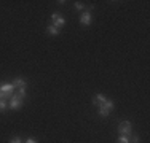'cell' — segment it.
Segmentation results:
<instances>
[{
  "label": "cell",
  "mask_w": 150,
  "mask_h": 143,
  "mask_svg": "<svg viewBox=\"0 0 150 143\" xmlns=\"http://www.w3.org/2000/svg\"><path fill=\"white\" fill-rule=\"evenodd\" d=\"M113 108H115V102H113V100H110V99H107L101 107H98V113H99V116L107 118Z\"/></svg>",
  "instance_id": "6da1fadb"
},
{
  "label": "cell",
  "mask_w": 150,
  "mask_h": 143,
  "mask_svg": "<svg viewBox=\"0 0 150 143\" xmlns=\"http://www.w3.org/2000/svg\"><path fill=\"white\" fill-rule=\"evenodd\" d=\"M118 132H120V135H128L129 137L133 134V124H131V121H121L118 124Z\"/></svg>",
  "instance_id": "7a4b0ae2"
},
{
  "label": "cell",
  "mask_w": 150,
  "mask_h": 143,
  "mask_svg": "<svg viewBox=\"0 0 150 143\" xmlns=\"http://www.w3.org/2000/svg\"><path fill=\"white\" fill-rule=\"evenodd\" d=\"M15 91V88H13V83L11 84H0V99H6L8 95H13L11 92Z\"/></svg>",
  "instance_id": "3957f363"
},
{
  "label": "cell",
  "mask_w": 150,
  "mask_h": 143,
  "mask_svg": "<svg viewBox=\"0 0 150 143\" xmlns=\"http://www.w3.org/2000/svg\"><path fill=\"white\" fill-rule=\"evenodd\" d=\"M51 21H53V26L56 29H61L66 26V19H64V16H61L59 13H53L51 14Z\"/></svg>",
  "instance_id": "277c9868"
},
{
  "label": "cell",
  "mask_w": 150,
  "mask_h": 143,
  "mask_svg": "<svg viewBox=\"0 0 150 143\" xmlns=\"http://www.w3.org/2000/svg\"><path fill=\"white\" fill-rule=\"evenodd\" d=\"M21 107H23V99H19L16 94H13V95H11V100H10V103H8V108H11V110H19Z\"/></svg>",
  "instance_id": "5b68a950"
},
{
  "label": "cell",
  "mask_w": 150,
  "mask_h": 143,
  "mask_svg": "<svg viewBox=\"0 0 150 143\" xmlns=\"http://www.w3.org/2000/svg\"><path fill=\"white\" fill-rule=\"evenodd\" d=\"M13 88H15V91H18V89H27V81L24 78L18 76L13 80Z\"/></svg>",
  "instance_id": "8992f818"
},
{
  "label": "cell",
  "mask_w": 150,
  "mask_h": 143,
  "mask_svg": "<svg viewBox=\"0 0 150 143\" xmlns=\"http://www.w3.org/2000/svg\"><path fill=\"white\" fill-rule=\"evenodd\" d=\"M91 22H93L91 13L90 11H83V13H81V16H80V24H81V26H91Z\"/></svg>",
  "instance_id": "52a82bcc"
},
{
  "label": "cell",
  "mask_w": 150,
  "mask_h": 143,
  "mask_svg": "<svg viewBox=\"0 0 150 143\" xmlns=\"http://www.w3.org/2000/svg\"><path fill=\"white\" fill-rule=\"evenodd\" d=\"M105 100H107V97L104 94H96L94 97H93V105H94V107H101Z\"/></svg>",
  "instance_id": "ba28073f"
},
{
  "label": "cell",
  "mask_w": 150,
  "mask_h": 143,
  "mask_svg": "<svg viewBox=\"0 0 150 143\" xmlns=\"http://www.w3.org/2000/svg\"><path fill=\"white\" fill-rule=\"evenodd\" d=\"M46 34L51 35V37H56V35L59 34V29H56L54 26H48L46 27Z\"/></svg>",
  "instance_id": "9c48e42d"
},
{
  "label": "cell",
  "mask_w": 150,
  "mask_h": 143,
  "mask_svg": "<svg viewBox=\"0 0 150 143\" xmlns=\"http://www.w3.org/2000/svg\"><path fill=\"white\" fill-rule=\"evenodd\" d=\"M117 143H131V142H129V137H128V135H118Z\"/></svg>",
  "instance_id": "30bf717a"
},
{
  "label": "cell",
  "mask_w": 150,
  "mask_h": 143,
  "mask_svg": "<svg viewBox=\"0 0 150 143\" xmlns=\"http://www.w3.org/2000/svg\"><path fill=\"white\" fill-rule=\"evenodd\" d=\"M6 108H8V103H6V100H5V99H0V113H3Z\"/></svg>",
  "instance_id": "8fae6325"
},
{
  "label": "cell",
  "mask_w": 150,
  "mask_h": 143,
  "mask_svg": "<svg viewBox=\"0 0 150 143\" xmlns=\"http://www.w3.org/2000/svg\"><path fill=\"white\" fill-rule=\"evenodd\" d=\"M8 143H24V140H23L21 137H18V135H16V137H13Z\"/></svg>",
  "instance_id": "7c38bea8"
},
{
  "label": "cell",
  "mask_w": 150,
  "mask_h": 143,
  "mask_svg": "<svg viewBox=\"0 0 150 143\" xmlns=\"http://www.w3.org/2000/svg\"><path fill=\"white\" fill-rule=\"evenodd\" d=\"M75 10H78V11H81V10H83L85 8V5H83V3H81V2H75Z\"/></svg>",
  "instance_id": "4fadbf2b"
},
{
  "label": "cell",
  "mask_w": 150,
  "mask_h": 143,
  "mask_svg": "<svg viewBox=\"0 0 150 143\" xmlns=\"http://www.w3.org/2000/svg\"><path fill=\"white\" fill-rule=\"evenodd\" d=\"M24 143H38L37 138H34V137H27L26 140H24Z\"/></svg>",
  "instance_id": "5bb4252c"
},
{
  "label": "cell",
  "mask_w": 150,
  "mask_h": 143,
  "mask_svg": "<svg viewBox=\"0 0 150 143\" xmlns=\"http://www.w3.org/2000/svg\"><path fill=\"white\" fill-rule=\"evenodd\" d=\"M139 140H141V138H139V135H131V138H129L131 143H139Z\"/></svg>",
  "instance_id": "9a60e30c"
}]
</instances>
